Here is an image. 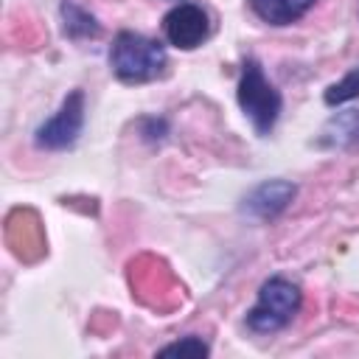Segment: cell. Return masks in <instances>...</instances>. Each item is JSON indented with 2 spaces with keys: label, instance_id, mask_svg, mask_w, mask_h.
I'll list each match as a JSON object with an SVG mask.
<instances>
[{
  "label": "cell",
  "instance_id": "obj_1",
  "mask_svg": "<svg viewBox=\"0 0 359 359\" xmlns=\"http://www.w3.org/2000/svg\"><path fill=\"white\" fill-rule=\"evenodd\" d=\"M109 65L121 81L143 84L163 76L168 59H165V48L157 39H149L135 31H121L109 48Z\"/></svg>",
  "mask_w": 359,
  "mask_h": 359
},
{
  "label": "cell",
  "instance_id": "obj_2",
  "mask_svg": "<svg viewBox=\"0 0 359 359\" xmlns=\"http://www.w3.org/2000/svg\"><path fill=\"white\" fill-rule=\"evenodd\" d=\"M238 104L244 115L252 121L258 135H269L280 115V93L275 84L264 76L261 65L255 59H247L238 79Z\"/></svg>",
  "mask_w": 359,
  "mask_h": 359
},
{
  "label": "cell",
  "instance_id": "obj_3",
  "mask_svg": "<svg viewBox=\"0 0 359 359\" xmlns=\"http://www.w3.org/2000/svg\"><path fill=\"white\" fill-rule=\"evenodd\" d=\"M300 300H303V294H300V289L292 280H286V278H269L261 286V292H258V303L247 311V325L255 334L280 331L297 314Z\"/></svg>",
  "mask_w": 359,
  "mask_h": 359
},
{
  "label": "cell",
  "instance_id": "obj_4",
  "mask_svg": "<svg viewBox=\"0 0 359 359\" xmlns=\"http://www.w3.org/2000/svg\"><path fill=\"white\" fill-rule=\"evenodd\" d=\"M81 126H84V93L73 90L62 101L59 112L36 129V146H42V149H67V146L76 143Z\"/></svg>",
  "mask_w": 359,
  "mask_h": 359
},
{
  "label": "cell",
  "instance_id": "obj_5",
  "mask_svg": "<svg viewBox=\"0 0 359 359\" xmlns=\"http://www.w3.org/2000/svg\"><path fill=\"white\" fill-rule=\"evenodd\" d=\"M163 31H165V39L180 48V50H194L199 48L208 34H210V20H208V11L196 3H180L174 6L165 20H163Z\"/></svg>",
  "mask_w": 359,
  "mask_h": 359
},
{
  "label": "cell",
  "instance_id": "obj_6",
  "mask_svg": "<svg viewBox=\"0 0 359 359\" xmlns=\"http://www.w3.org/2000/svg\"><path fill=\"white\" fill-rule=\"evenodd\" d=\"M317 0H250L252 11L269 25H289L306 17Z\"/></svg>",
  "mask_w": 359,
  "mask_h": 359
},
{
  "label": "cell",
  "instance_id": "obj_7",
  "mask_svg": "<svg viewBox=\"0 0 359 359\" xmlns=\"http://www.w3.org/2000/svg\"><path fill=\"white\" fill-rule=\"evenodd\" d=\"M292 196H294V188L289 182L275 180V182H264L261 188H255V194L247 199V208L258 213L261 219H272L292 202Z\"/></svg>",
  "mask_w": 359,
  "mask_h": 359
},
{
  "label": "cell",
  "instance_id": "obj_8",
  "mask_svg": "<svg viewBox=\"0 0 359 359\" xmlns=\"http://www.w3.org/2000/svg\"><path fill=\"white\" fill-rule=\"evenodd\" d=\"M62 14H65V31L70 34V36H98V22L87 14V11H81L79 6H73V3H65L62 6Z\"/></svg>",
  "mask_w": 359,
  "mask_h": 359
},
{
  "label": "cell",
  "instance_id": "obj_9",
  "mask_svg": "<svg viewBox=\"0 0 359 359\" xmlns=\"http://www.w3.org/2000/svg\"><path fill=\"white\" fill-rule=\"evenodd\" d=\"M351 98H359V65L353 70H348L339 81H334L328 90H325V104H345Z\"/></svg>",
  "mask_w": 359,
  "mask_h": 359
},
{
  "label": "cell",
  "instance_id": "obj_10",
  "mask_svg": "<svg viewBox=\"0 0 359 359\" xmlns=\"http://www.w3.org/2000/svg\"><path fill=\"white\" fill-rule=\"evenodd\" d=\"M174 353H180V356H208L210 353V348H208V342H202L199 337H185V339H180V342H171V345H165V348H160V356H174Z\"/></svg>",
  "mask_w": 359,
  "mask_h": 359
}]
</instances>
